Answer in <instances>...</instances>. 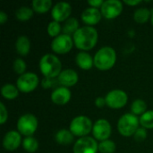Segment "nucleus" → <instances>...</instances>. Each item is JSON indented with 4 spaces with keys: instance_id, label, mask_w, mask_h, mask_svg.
Instances as JSON below:
<instances>
[{
    "instance_id": "nucleus-14",
    "label": "nucleus",
    "mask_w": 153,
    "mask_h": 153,
    "mask_svg": "<svg viewBox=\"0 0 153 153\" xmlns=\"http://www.w3.org/2000/svg\"><path fill=\"white\" fill-rule=\"evenodd\" d=\"M22 143V134L16 130L8 131L4 134L3 141H2L3 147L7 152H13L17 150Z\"/></svg>"
},
{
    "instance_id": "nucleus-11",
    "label": "nucleus",
    "mask_w": 153,
    "mask_h": 153,
    "mask_svg": "<svg viewBox=\"0 0 153 153\" xmlns=\"http://www.w3.org/2000/svg\"><path fill=\"white\" fill-rule=\"evenodd\" d=\"M73 151L74 153H97L99 152V143L91 136L81 137L74 143Z\"/></svg>"
},
{
    "instance_id": "nucleus-9",
    "label": "nucleus",
    "mask_w": 153,
    "mask_h": 153,
    "mask_svg": "<svg viewBox=\"0 0 153 153\" xmlns=\"http://www.w3.org/2000/svg\"><path fill=\"white\" fill-rule=\"evenodd\" d=\"M74 45V43L73 40V37L62 33L59 36L56 37L55 39H53L50 47L54 53L57 55H64L70 52Z\"/></svg>"
},
{
    "instance_id": "nucleus-12",
    "label": "nucleus",
    "mask_w": 153,
    "mask_h": 153,
    "mask_svg": "<svg viewBox=\"0 0 153 153\" xmlns=\"http://www.w3.org/2000/svg\"><path fill=\"white\" fill-rule=\"evenodd\" d=\"M123 9V2L120 0H106L100 8V12L103 17L111 20L118 17L122 13Z\"/></svg>"
},
{
    "instance_id": "nucleus-26",
    "label": "nucleus",
    "mask_w": 153,
    "mask_h": 153,
    "mask_svg": "<svg viewBox=\"0 0 153 153\" xmlns=\"http://www.w3.org/2000/svg\"><path fill=\"white\" fill-rule=\"evenodd\" d=\"M147 111V103L142 99H136L131 104V113L135 116H142Z\"/></svg>"
},
{
    "instance_id": "nucleus-3",
    "label": "nucleus",
    "mask_w": 153,
    "mask_h": 153,
    "mask_svg": "<svg viewBox=\"0 0 153 153\" xmlns=\"http://www.w3.org/2000/svg\"><path fill=\"white\" fill-rule=\"evenodd\" d=\"M94 66L100 71L111 69L117 62V52L109 46L100 48L94 55Z\"/></svg>"
},
{
    "instance_id": "nucleus-22",
    "label": "nucleus",
    "mask_w": 153,
    "mask_h": 153,
    "mask_svg": "<svg viewBox=\"0 0 153 153\" xmlns=\"http://www.w3.org/2000/svg\"><path fill=\"white\" fill-rule=\"evenodd\" d=\"M19 89L13 83H5L1 87V95L5 100H14L19 95Z\"/></svg>"
},
{
    "instance_id": "nucleus-16",
    "label": "nucleus",
    "mask_w": 153,
    "mask_h": 153,
    "mask_svg": "<svg viewBox=\"0 0 153 153\" xmlns=\"http://www.w3.org/2000/svg\"><path fill=\"white\" fill-rule=\"evenodd\" d=\"M57 81L61 86L70 88L74 86L78 82L79 75L75 70L67 68V69H64L60 73L59 76L57 77Z\"/></svg>"
},
{
    "instance_id": "nucleus-27",
    "label": "nucleus",
    "mask_w": 153,
    "mask_h": 153,
    "mask_svg": "<svg viewBox=\"0 0 153 153\" xmlns=\"http://www.w3.org/2000/svg\"><path fill=\"white\" fill-rule=\"evenodd\" d=\"M22 148L26 152L34 153L36 152L39 149V142L36 138L33 136H28L25 137L22 140Z\"/></svg>"
},
{
    "instance_id": "nucleus-7",
    "label": "nucleus",
    "mask_w": 153,
    "mask_h": 153,
    "mask_svg": "<svg viewBox=\"0 0 153 153\" xmlns=\"http://www.w3.org/2000/svg\"><path fill=\"white\" fill-rule=\"evenodd\" d=\"M39 83V76L32 72H26L20 75L16 81V86L20 91L23 93H30L37 89Z\"/></svg>"
},
{
    "instance_id": "nucleus-6",
    "label": "nucleus",
    "mask_w": 153,
    "mask_h": 153,
    "mask_svg": "<svg viewBox=\"0 0 153 153\" xmlns=\"http://www.w3.org/2000/svg\"><path fill=\"white\" fill-rule=\"evenodd\" d=\"M39 121L36 116L31 113H26L21 116L16 124L17 131L25 137L32 136L38 129Z\"/></svg>"
},
{
    "instance_id": "nucleus-4",
    "label": "nucleus",
    "mask_w": 153,
    "mask_h": 153,
    "mask_svg": "<svg viewBox=\"0 0 153 153\" xmlns=\"http://www.w3.org/2000/svg\"><path fill=\"white\" fill-rule=\"evenodd\" d=\"M140 127V119L132 113L122 115L117 121V130L124 137L134 136L137 129Z\"/></svg>"
},
{
    "instance_id": "nucleus-19",
    "label": "nucleus",
    "mask_w": 153,
    "mask_h": 153,
    "mask_svg": "<svg viewBox=\"0 0 153 153\" xmlns=\"http://www.w3.org/2000/svg\"><path fill=\"white\" fill-rule=\"evenodd\" d=\"M16 52L22 56H27L30 51V40L26 35H21L17 38L15 41Z\"/></svg>"
},
{
    "instance_id": "nucleus-30",
    "label": "nucleus",
    "mask_w": 153,
    "mask_h": 153,
    "mask_svg": "<svg viewBox=\"0 0 153 153\" xmlns=\"http://www.w3.org/2000/svg\"><path fill=\"white\" fill-rule=\"evenodd\" d=\"M116 150V143L110 139L99 143V152L100 153H114Z\"/></svg>"
},
{
    "instance_id": "nucleus-18",
    "label": "nucleus",
    "mask_w": 153,
    "mask_h": 153,
    "mask_svg": "<svg viewBox=\"0 0 153 153\" xmlns=\"http://www.w3.org/2000/svg\"><path fill=\"white\" fill-rule=\"evenodd\" d=\"M76 65L82 70H90L94 65V58L87 51H80L75 56Z\"/></svg>"
},
{
    "instance_id": "nucleus-10",
    "label": "nucleus",
    "mask_w": 153,
    "mask_h": 153,
    "mask_svg": "<svg viewBox=\"0 0 153 153\" xmlns=\"http://www.w3.org/2000/svg\"><path fill=\"white\" fill-rule=\"evenodd\" d=\"M91 133L93 138L97 141L102 142L105 140H108L112 133L111 124L108 120L105 118H100L93 123Z\"/></svg>"
},
{
    "instance_id": "nucleus-24",
    "label": "nucleus",
    "mask_w": 153,
    "mask_h": 153,
    "mask_svg": "<svg viewBox=\"0 0 153 153\" xmlns=\"http://www.w3.org/2000/svg\"><path fill=\"white\" fill-rule=\"evenodd\" d=\"M31 7L38 13H45L51 10L53 5L51 0H33L31 2Z\"/></svg>"
},
{
    "instance_id": "nucleus-25",
    "label": "nucleus",
    "mask_w": 153,
    "mask_h": 153,
    "mask_svg": "<svg viewBox=\"0 0 153 153\" xmlns=\"http://www.w3.org/2000/svg\"><path fill=\"white\" fill-rule=\"evenodd\" d=\"M15 17L18 21L20 22H27L29 21L34 14V11L32 9V7H29L26 5H22L21 7H19L15 13Z\"/></svg>"
},
{
    "instance_id": "nucleus-37",
    "label": "nucleus",
    "mask_w": 153,
    "mask_h": 153,
    "mask_svg": "<svg viewBox=\"0 0 153 153\" xmlns=\"http://www.w3.org/2000/svg\"><path fill=\"white\" fill-rule=\"evenodd\" d=\"M123 3H125L126 4L130 5V6H136L140 4H142L143 1L142 0H124Z\"/></svg>"
},
{
    "instance_id": "nucleus-5",
    "label": "nucleus",
    "mask_w": 153,
    "mask_h": 153,
    "mask_svg": "<svg viewBox=\"0 0 153 153\" xmlns=\"http://www.w3.org/2000/svg\"><path fill=\"white\" fill-rule=\"evenodd\" d=\"M93 123L90 117L80 115L72 119L69 125V130L74 136L79 138L88 136L90 133L92 132Z\"/></svg>"
},
{
    "instance_id": "nucleus-23",
    "label": "nucleus",
    "mask_w": 153,
    "mask_h": 153,
    "mask_svg": "<svg viewBox=\"0 0 153 153\" xmlns=\"http://www.w3.org/2000/svg\"><path fill=\"white\" fill-rule=\"evenodd\" d=\"M152 17V12L147 7H139L134 13V20L135 22L143 24L146 23Z\"/></svg>"
},
{
    "instance_id": "nucleus-33",
    "label": "nucleus",
    "mask_w": 153,
    "mask_h": 153,
    "mask_svg": "<svg viewBox=\"0 0 153 153\" xmlns=\"http://www.w3.org/2000/svg\"><path fill=\"white\" fill-rule=\"evenodd\" d=\"M8 119V111L4 104V102H0V125H4Z\"/></svg>"
},
{
    "instance_id": "nucleus-36",
    "label": "nucleus",
    "mask_w": 153,
    "mask_h": 153,
    "mask_svg": "<svg viewBox=\"0 0 153 153\" xmlns=\"http://www.w3.org/2000/svg\"><path fill=\"white\" fill-rule=\"evenodd\" d=\"M95 106L99 108H102L105 106H107L105 97H98L95 99Z\"/></svg>"
},
{
    "instance_id": "nucleus-2",
    "label": "nucleus",
    "mask_w": 153,
    "mask_h": 153,
    "mask_svg": "<svg viewBox=\"0 0 153 153\" xmlns=\"http://www.w3.org/2000/svg\"><path fill=\"white\" fill-rule=\"evenodd\" d=\"M39 71L46 78L56 79L59 76L62 70L61 60L54 54H45L41 56L39 63Z\"/></svg>"
},
{
    "instance_id": "nucleus-28",
    "label": "nucleus",
    "mask_w": 153,
    "mask_h": 153,
    "mask_svg": "<svg viewBox=\"0 0 153 153\" xmlns=\"http://www.w3.org/2000/svg\"><path fill=\"white\" fill-rule=\"evenodd\" d=\"M140 126L145 129H153V110H147L140 117Z\"/></svg>"
},
{
    "instance_id": "nucleus-34",
    "label": "nucleus",
    "mask_w": 153,
    "mask_h": 153,
    "mask_svg": "<svg viewBox=\"0 0 153 153\" xmlns=\"http://www.w3.org/2000/svg\"><path fill=\"white\" fill-rule=\"evenodd\" d=\"M56 82H58L55 81V79H51V78H46L44 77L43 81L41 82V85L43 88L45 89H49V88H52L56 85Z\"/></svg>"
},
{
    "instance_id": "nucleus-15",
    "label": "nucleus",
    "mask_w": 153,
    "mask_h": 153,
    "mask_svg": "<svg viewBox=\"0 0 153 153\" xmlns=\"http://www.w3.org/2000/svg\"><path fill=\"white\" fill-rule=\"evenodd\" d=\"M71 98H72V92L70 89L63 86L56 88L50 95V99L52 102L59 106L67 104L71 100Z\"/></svg>"
},
{
    "instance_id": "nucleus-20",
    "label": "nucleus",
    "mask_w": 153,
    "mask_h": 153,
    "mask_svg": "<svg viewBox=\"0 0 153 153\" xmlns=\"http://www.w3.org/2000/svg\"><path fill=\"white\" fill-rule=\"evenodd\" d=\"M74 140V135L72 134V132L69 129H60L58 130L55 134V141L59 145L67 146L73 143Z\"/></svg>"
},
{
    "instance_id": "nucleus-35",
    "label": "nucleus",
    "mask_w": 153,
    "mask_h": 153,
    "mask_svg": "<svg viewBox=\"0 0 153 153\" xmlns=\"http://www.w3.org/2000/svg\"><path fill=\"white\" fill-rule=\"evenodd\" d=\"M87 3L90 5V7H94V8L100 9L103 3H104V1L103 0H89Z\"/></svg>"
},
{
    "instance_id": "nucleus-32",
    "label": "nucleus",
    "mask_w": 153,
    "mask_h": 153,
    "mask_svg": "<svg viewBox=\"0 0 153 153\" xmlns=\"http://www.w3.org/2000/svg\"><path fill=\"white\" fill-rule=\"evenodd\" d=\"M148 136V132H147V129L140 126L137 131L135 132V134H134V139L136 141V142H143L144 140H146Z\"/></svg>"
},
{
    "instance_id": "nucleus-21",
    "label": "nucleus",
    "mask_w": 153,
    "mask_h": 153,
    "mask_svg": "<svg viewBox=\"0 0 153 153\" xmlns=\"http://www.w3.org/2000/svg\"><path fill=\"white\" fill-rule=\"evenodd\" d=\"M80 29L79 21L75 17H70L68 18L64 24L62 25V32L64 34L69 35L71 37L74 36V34Z\"/></svg>"
},
{
    "instance_id": "nucleus-29",
    "label": "nucleus",
    "mask_w": 153,
    "mask_h": 153,
    "mask_svg": "<svg viewBox=\"0 0 153 153\" xmlns=\"http://www.w3.org/2000/svg\"><path fill=\"white\" fill-rule=\"evenodd\" d=\"M47 32L49 35V37L55 39L56 37L62 34L61 33L62 32V25L58 22L51 21L48 22V24L47 26Z\"/></svg>"
},
{
    "instance_id": "nucleus-39",
    "label": "nucleus",
    "mask_w": 153,
    "mask_h": 153,
    "mask_svg": "<svg viewBox=\"0 0 153 153\" xmlns=\"http://www.w3.org/2000/svg\"><path fill=\"white\" fill-rule=\"evenodd\" d=\"M151 22H152V24L153 26V11L152 12V17H151Z\"/></svg>"
},
{
    "instance_id": "nucleus-31",
    "label": "nucleus",
    "mask_w": 153,
    "mask_h": 153,
    "mask_svg": "<svg viewBox=\"0 0 153 153\" xmlns=\"http://www.w3.org/2000/svg\"><path fill=\"white\" fill-rule=\"evenodd\" d=\"M13 69L17 74H19V76L25 74L26 69H27V65H26L25 61L21 57L14 59V61L13 62Z\"/></svg>"
},
{
    "instance_id": "nucleus-38",
    "label": "nucleus",
    "mask_w": 153,
    "mask_h": 153,
    "mask_svg": "<svg viewBox=\"0 0 153 153\" xmlns=\"http://www.w3.org/2000/svg\"><path fill=\"white\" fill-rule=\"evenodd\" d=\"M8 16L4 11H0V24H4L7 22Z\"/></svg>"
},
{
    "instance_id": "nucleus-17",
    "label": "nucleus",
    "mask_w": 153,
    "mask_h": 153,
    "mask_svg": "<svg viewBox=\"0 0 153 153\" xmlns=\"http://www.w3.org/2000/svg\"><path fill=\"white\" fill-rule=\"evenodd\" d=\"M102 18V14L100 9L94 8V7H88L84 9L81 14L82 21L87 26H94L98 24Z\"/></svg>"
},
{
    "instance_id": "nucleus-8",
    "label": "nucleus",
    "mask_w": 153,
    "mask_h": 153,
    "mask_svg": "<svg viewBox=\"0 0 153 153\" xmlns=\"http://www.w3.org/2000/svg\"><path fill=\"white\" fill-rule=\"evenodd\" d=\"M105 100L108 108L112 109H120L127 104L128 95L123 90L115 89L106 94Z\"/></svg>"
},
{
    "instance_id": "nucleus-1",
    "label": "nucleus",
    "mask_w": 153,
    "mask_h": 153,
    "mask_svg": "<svg viewBox=\"0 0 153 153\" xmlns=\"http://www.w3.org/2000/svg\"><path fill=\"white\" fill-rule=\"evenodd\" d=\"M98 39V30L94 27L87 25L80 27V29L73 36L74 46L82 51L92 49L97 45Z\"/></svg>"
},
{
    "instance_id": "nucleus-13",
    "label": "nucleus",
    "mask_w": 153,
    "mask_h": 153,
    "mask_svg": "<svg viewBox=\"0 0 153 153\" xmlns=\"http://www.w3.org/2000/svg\"><path fill=\"white\" fill-rule=\"evenodd\" d=\"M72 13V5L68 2H57L53 5L51 9V16L53 21L61 22H65L68 18H70Z\"/></svg>"
}]
</instances>
